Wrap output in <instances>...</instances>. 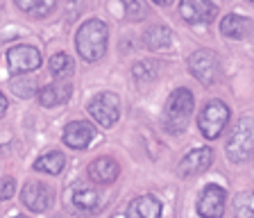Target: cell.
Segmentation results:
<instances>
[{"label": "cell", "instance_id": "cell-6", "mask_svg": "<svg viewBox=\"0 0 254 218\" xmlns=\"http://www.w3.org/2000/svg\"><path fill=\"white\" fill-rule=\"evenodd\" d=\"M89 114L98 125L111 128V125L118 121V116H121V102H118V96L116 93H109V91H102V93L93 96L89 102Z\"/></svg>", "mask_w": 254, "mask_h": 218}, {"label": "cell", "instance_id": "cell-17", "mask_svg": "<svg viewBox=\"0 0 254 218\" xmlns=\"http://www.w3.org/2000/svg\"><path fill=\"white\" fill-rule=\"evenodd\" d=\"M73 93V86L68 82H53V84H46L43 89H39V102L43 107H57L70 98Z\"/></svg>", "mask_w": 254, "mask_h": 218}, {"label": "cell", "instance_id": "cell-13", "mask_svg": "<svg viewBox=\"0 0 254 218\" xmlns=\"http://www.w3.org/2000/svg\"><path fill=\"white\" fill-rule=\"evenodd\" d=\"M93 137H95V128L89 121H75L64 130V144L75 150H84L93 141Z\"/></svg>", "mask_w": 254, "mask_h": 218}, {"label": "cell", "instance_id": "cell-11", "mask_svg": "<svg viewBox=\"0 0 254 218\" xmlns=\"http://www.w3.org/2000/svg\"><path fill=\"white\" fill-rule=\"evenodd\" d=\"M180 14L186 23L195 25V23H211L218 14V7L211 0H182Z\"/></svg>", "mask_w": 254, "mask_h": 218}, {"label": "cell", "instance_id": "cell-22", "mask_svg": "<svg viewBox=\"0 0 254 218\" xmlns=\"http://www.w3.org/2000/svg\"><path fill=\"white\" fill-rule=\"evenodd\" d=\"M50 71H53V75H57V77H68L75 71V64L66 53H57L50 57Z\"/></svg>", "mask_w": 254, "mask_h": 218}, {"label": "cell", "instance_id": "cell-25", "mask_svg": "<svg viewBox=\"0 0 254 218\" xmlns=\"http://www.w3.org/2000/svg\"><path fill=\"white\" fill-rule=\"evenodd\" d=\"M55 5H57V0H43L41 5H39L37 9L32 11V16H37V18L50 16V14H53V9H55Z\"/></svg>", "mask_w": 254, "mask_h": 218}, {"label": "cell", "instance_id": "cell-3", "mask_svg": "<svg viewBox=\"0 0 254 218\" xmlns=\"http://www.w3.org/2000/svg\"><path fill=\"white\" fill-rule=\"evenodd\" d=\"M225 152H227V159L234 164H241V161H248L254 152V118L245 116L234 125L232 134L227 139V145H225Z\"/></svg>", "mask_w": 254, "mask_h": 218}, {"label": "cell", "instance_id": "cell-26", "mask_svg": "<svg viewBox=\"0 0 254 218\" xmlns=\"http://www.w3.org/2000/svg\"><path fill=\"white\" fill-rule=\"evenodd\" d=\"M43 0H16V7H18V9H23V11H34L37 9L39 5H41Z\"/></svg>", "mask_w": 254, "mask_h": 218}, {"label": "cell", "instance_id": "cell-9", "mask_svg": "<svg viewBox=\"0 0 254 218\" xmlns=\"http://www.w3.org/2000/svg\"><path fill=\"white\" fill-rule=\"evenodd\" d=\"M7 66H9V73L14 75L32 73L41 66V53L34 46H14L7 53Z\"/></svg>", "mask_w": 254, "mask_h": 218}, {"label": "cell", "instance_id": "cell-19", "mask_svg": "<svg viewBox=\"0 0 254 218\" xmlns=\"http://www.w3.org/2000/svg\"><path fill=\"white\" fill-rule=\"evenodd\" d=\"M66 166V157H64L59 150H53V152H46L41 154L32 168L39 170V173H46V175H59Z\"/></svg>", "mask_w": 254, "mask_h": 218}, {"label": "cell", "instance_id": "cell-20", "mask_svg": "<svg viewBox=\"0 0 254 218\" xmlns=\"http://www.w3.org/2000/svg\"><path fill=\"white\" fill-rule=\"evenodd\" d=\"M132 75L136 82H152L159 75V64L154 59H143L132 66Z\"/></svg>", "mask_w": 254, "mask_h": 218}, {"label": "cell", "instance_id": "cell-15", "mask_svg": "<svg viewBox=\"0 0 254 218\" xmlns=\"http://www.w3.org/2000/svg\"><path fill=\"white\" fill-rule=\"evenodd\" d=\"M252 32V21L248 16H241V14H227V16L220 21V34L225 39H232V41H241L248 34Z\"/></svg>", "mask_w": 254, "mask_h": 218}, {"label": "cell", "instance_id": "cell-7", "mask_svg": "<svg viewBox=\"0 0 254 218\" xmlns=\"http://www.w3.org/2000/svg\"><path fill=\"white\" fill-rule=\"evenodd\" d=\"M21 200L30 212L43 214L55 205V191L46 182H27L21 191Z\"/></svg>", "mask_w": 254, "mask_h": 218}, {"label": "cell", "instance_id": "cell-8", "mask_svg": "<svg viewBox=\"0 0 254 218\" xmlns=\"http://www.w3.org/2000/svg\"><path fill=\"white\" fill-rule=\"evenodd\" d=\"M225 202H227V193L218 184H206L202 189L200 198H197V214L202 218H222L225 214Z\"/></svg>", "mask_w": 254, "mask_h": 218}, {"label": "cell", "instance_id": "cell-28", "mask_svg": "<svg viewBox=\"0 0 254 218\" xmlns=\"http://www.w3.org/2000/svg\"><path fill=\"white\" fill-rule=\"evenodd\" d=\"M152 2L159 7H166V5H170V2H175V0H152Z\"/></svg>", "mask_w": 254, "mask_h": 218}, {"label": "cell", "instance_id": "cell-1", "mask_svg": "<svg viewBox=\"0 0 254 218\" xmlns=\"http://www.w3.org/2000/svg\"><path fill=\"white\" fill-rule=\"evenodd\" d=\"M107 41H109V30L102 21L91 18L79 25L77 34H75V46L82 59L86 62H98L105 57L107 53Z\"/></svg>", "mask_w": 254, "mask_h": 218}, {"label": "cell", "instance_id": "cell-4", "mask_svg": "<svg viewBox=\"0 0 254 218\" xmlns=\"http://www.w3.org/2000/svg\"><path fill=\"white\" fill-rule=\"evenodd\" d=\"M189 71L202 84H216L218 77H220V59L213 50L200 48L189 57Z\"/></svg>", "mask_w": 254, "mask_h": 218}, {"label": "cell", "instance_id": "cell-30", "mask_svg": "<svg viewBox=\"0 0 254 218\" xmlns=\"http://www.w3.org/2000/svg\"><path fill=\"white\" fill-rule=\"evenodd\" d=\"M114 218H127V216H114Z\"/></svg>", "mask_w": 254, "mask_h": 218}, {"label": "cell", "instance_id": "cell-14", "mask_svg": "<svg viewBox=\"0 0 254 218\" xmlns=\"http://www.w3.org/2000/svg\"><path fill=\"white\" fill-rule=\"evenodd\" d=\"M121 173V166L114 157H98L89 164V177L93 184H114Z\"/></svg>", "mask_w": 254, "mask_h": 218}, {"label": "cell", "instance_id": "cell-24", "mask_svg": "<svg viewBox=\"0 0 254 218\" xmlns=\"http://www.w3.org/2000/svg\"><path fill=\"white\" fill-rule=\"evenodd\" d=\"M16 193V182L11 177H2L0 180V200H7Z\"/></svg>", "mask_w": 254, "mask_h": 218}, {"label": "cell", "instance_id": "cell-2", "mask_svg": "<svg viewBox=\"0 0 254 218\" xmlns=\"http://www.w3.org/2000/svg\"><path fill=\"white\" fill-rule=\"evenodd\" d=\"M193 105H195V100H193V93L189 89H175L164 107V128L170 134L184 132L190 114H193Z\"/></svg>", "mask_w": 254, "mask_h": 218}, {"label": "cell", "instance_id": "cell-5", "mask_svg": "<svg viewBox=\"0 0 254 218\" xmlns=\"http://www.w3.org/2000/svg\"><path fill=\"white\" fill-rule=\"evenodd\" d=\"M229 121V107L222 100H211L206 102L204 109L200 112V118H197V128H200L202 137L204 139H218L220 132L225 130Z\"/></svg>", "mask_w": 254, "mask_h": 218}, {"label": "cell", "instance_id": "cell-12", "mask_svg": "<svg viewBox=\"0 0 254 218\" xmlns=\"http://www.w3.org/2000/svg\"><path fill=\"white\" fill-rule=\"evenodd\" d=\"M213 161V150L211 148H195L186 154L177 166V175L180 177H195L204 173Z\"/></svg>", "mask_w": 254, "mask_h": 218}, {"label": "cell", "instance_id": "cell-23", "mask_svg": "<svg viewBox=\"0 0 254 218\" xmlns=\"http://www.w3.org/2000/svg\"><path fill=\"white\" fill-rule=\"evenodd\" d=\"M125 14L129 21H141L145 14V7L141 0H125Z\"/></svg>", "mask_w": 254, "mask_h": 218}, {"label": "cell", "instance_id": "cell-21", "mask_svg": "<svg viewBox=\"0 0 254 218\" xmlns=\"http://www.w3.org/2000/svg\"><path fill=\"white\" fill-rule=\"evenodd\" d=\"M234 216L254 218V191H243L234 198Z\"/></svg>", "mask_w": 254, "mask_h": 218}, {"label": "cell", "instance_id": "cell-18", "mask_svg": "<svg viewBox=\"0 0 254 218\" xmlns=\"http://www.w3.org/2000/svg\"><path fill=\"white\" fill-rule=\"evenodd\" d=\"M143 43L148 46L150 50H157V53H161V50H168L170 46H173V30L166 25H152L145 30V34H143Z\"/></svg>", "mask_w": 254, "mask_h": 218}, {"label": "cell", "instance_id": "cell-16", "mask_svg": "<svg viewBox=\"0 0 254 218\" xmlns=\"http://www.w3.org/2000/svg\"><path fill=\"white\" fill-rule=\"evenodd\" d=\"M127 218H161V202L154 196H138L129 202Z\"/></svg>", "mask_w": 254, "mask_h": 218}, {"label": "cell", "instance_id": "cell-10", "mask_svg": "<svg viewBox=\"0 0 254 218\" xmlns=\"http://www.w3.org/2000/svg\"><path fill=\"white\" fill-rule=\"evenodd\" d=\"M68 202H70V207H75L82 214H95V212H100V207H102L100 193L95 191L93 186L82 184V182H77L75 186H70Z\"/></svg>", "mask_w": 254, "mask_h": 218}, {"label": "cell", "instance_id": "cell-31", "mask_svg": "<svg viewBox=\"0 0 254 218\" xmlns=\"http://www.w3.org/2000/svg\"><path fill=\"white\" fill-rule=\"evenodd\" d=\"M250 2H252V5H254V0H250Z\"/></svg>", "mask_w": 254, "mask_h": 218}, {"label": "cell", "instance_id": "cell-29", "mask_svg": "<svg viewBox=\"0 0 254 218\" xmlns=\"http://www.w3.org/2000/svg\"><path fill=\"white\" fill-rule=\"evenodd\" d=\"M11 218H27V216H11Z\"/></svg>", "mask_w": 254, "mask_h": 218}, {"label": "cell", "instance_id": "cell-27", "mask_svg": "<svg viewBox=\"0 0 254 218\" xmlns=\"http://www.w3.org/2000/svg\"><path fill=\"white\" fill-rule=\"evenodd\" d=\"M5 112H7V98L0 93V118L5 116Z\"/></svg>", "mask_w": 254, "mask_h": 218}]
</instances>
